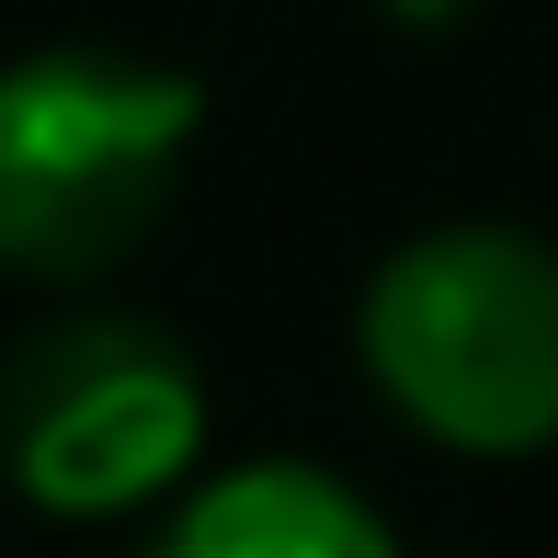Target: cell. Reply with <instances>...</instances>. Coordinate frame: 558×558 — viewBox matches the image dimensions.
I'll return each mask as SVG.
<instances>
[{
  "instance_id": "1",
  "label": "cell",
  "mask_w": 558,
  "mask_h": 558,
  "mask_svg": "<svg viewBox=\"0 0 558 558\" xmlns=\"http://www.w3.org/2000/svg\"><path fill=\"white\" fill-rule=\"evenodd\" d=\"M206 148V81L125 35L0 58V286L104 296L171 228Z\"/></svg>"
},
{
  "instance_id": "2",
  "label": "cell",
  "mask_w": 558,
  "mask_h": 558,
  "mask_svg": "<svg viewBox=\"0 0 558 558\" xmlns=\"http://www.w3.org/2000/svg\"><path fill=\"white\" fill-rule=\"evenodd\" d=\"M353 376L456 468L558 456V228L434 217L353 286Z\"/></svg>"
},
{
  "instance_id": "3",
  "label": "cell",
  "mask_w": 558,
  "mask_h": 558,
  "mask_svg": "<svg viewBox=\"0 0 558 558\" xmlns=\"http://www.w3.org/2000/svg\"><path fill=\"white\" fill-rule=\"evenodd\" d=\"M217 456L206 353L125 296H35L0 342V490L35 524H148Z\"/></svg>"
},
{
  "instance_id": "4",
  "label": "cell",
  "mask_w": 558,
  "mask_h": 558,
  "mask_svg": "<svg viewBox=\"0 0 558 558\" xmlns=\"http://www.w3.org/2000/svg\"><path fill=\"white\" fill-rule=\"evenodd\" d=\"M137 558H411V547L388 501L342 478L331 456H206L137 524Z\"/></svg>"
},
{
  "instance_id": "5",
  "label": "cell",
  "mask_w": 558,
  "mask_h": 558,
  "mask_svg": "<svg viewBox=\"0 0 558 558\" xmlns=\"http://www.w3.org/2000/svg\"><path fill=\"white\" fill-rule=\"evenodd\" d=\"M478 12H490V0H365V23H376V35H411V46H445V35H468Z\"/></svg>"
}]
</instances>
